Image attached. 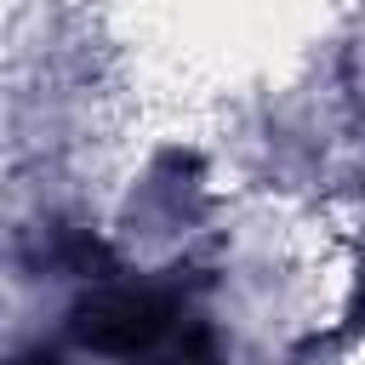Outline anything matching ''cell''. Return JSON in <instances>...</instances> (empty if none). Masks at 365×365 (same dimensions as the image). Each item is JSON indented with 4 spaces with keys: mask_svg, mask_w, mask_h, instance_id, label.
Segmentation results:
<instances>
[{
    "mask_svg": "<svg viewBox=\"0 0 365 365\" xmlns=\"http://www.w3.org/2000/svg\"><path fill=\"white\" fill-rule=\"evenodd\" d=\"M171 325V308L148 291H97L74 308V336L97 354H114V359H137L148 354Z\"/></svg>",
    "mask_w": 365,
    "mask_h": 365,
    "instance_id": "6da1fadb",
    "label": "cell"
},
{
    "mask_svg": "<svg viewBox=\"0 0 365 365\" xmlns=\"http://www.w3.org/2000/svg\"><path fill=\"white\" fill-rule=\"evenodd\" d=\"M165 365H211V336H205V331H194V336L165 359Z\"/></svg>",
    "mask_w": 365,
    "mask_h": 365,
    "instance_id": "7a4b0ae2",
    "label": "cell"
},
{
    "mask_svg": "<svg viewBox=\"0 0 365 365\" xmlns=\"http://www.w3.org/2000/svg\"><path fill=\"white\" fill-rule=\"evenodd\" d=\"M17 365H57V359H51V354H23Z\"/></svg>",
    "mask_w": 365,
    "mask_h": 365,
    "instance_id": "3957f363",
    "label": "cell"
}]
</instances>
